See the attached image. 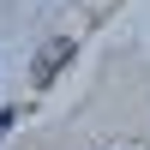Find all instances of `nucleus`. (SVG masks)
I'll return each instance as SVG.
<instances>
[{"label":"nucleus","instance_id":"nucleus-1","mask_svg":"<svg viewBox=\"0 0 150 150\" xmlns=\"http://www.w3.org/2000/svg\"><path fill=\"white\" fill-rule=\"evenodd\" d=\"M72 54H78V36H54V42H42V48H36V60H30V78H36V84H48Z\"/></svg>","mask_w":150,"mask_h":150},{"label":"nucleus","instance_id":"nucleus-2","mask_svg":"<svg viewBox=\"0 0 150 150\" xmlns=\"http://www.w3.org/2000/svg\"><path fill=\"white\" fill-rule=\"evenodd\" d=\"M12 126H18V108H0V138H6Z\"/></svg>","mask_w":150,"mask_h":150}]
</instances>
